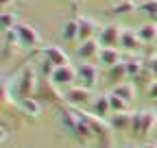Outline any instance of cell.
Wrapping results in <instances>:
<instances>
[{"label": "cell", "instance_id": "cell-30", "mask_svg": "<svg viewBox=\"0 0 157 148\" xmlns=\"http://www.w3.org/2000/svg\"><path fill=\"white\" fill-rule=\"evenodd\" d=\"M68 2H78V0H68Z\"/></svg>", "mask_w": 157, "mask_h": 148}, {"label": "cell", "instance_id": "cell-7", "mask_svg": "<svg viewBox=\"0 0 157 148\" xmlns=\"http://www.w3.org/2000/svg\"><path fill=\"white\" fill-rule=\"evenodd\" d=\"M50 81L55 85H70L76 81V68L74 65H61V68H55L50 74Z\"/></svg>", "mask_w": 157, "mask_h": 148}, {"label": "cell", "instance_id": "cell-20", "mask_svg": "<svg viewBox=\"0 0 157 148\" xmlns=\"http://www.w3.org/2000/svg\"><path fill=\"white\" fill-rule=\"evenodd\" d=\"M137 9V5L133 2V0H120V2H116L113 7H111V13L113 15H129V13H133Z\"/></svg>", "mask_w": 157, "mask_h": 148}, {"label": "cell", "instance_id": "cell-11", "mask_svg": "<svg viewBox=\"0 0 157 148\" xmlns=\"http://www.w3.org/2000/svg\"><path fill=\"white\" fill-rule=\"evenodd\" d=\"M78 20V42H87V39H94L96 35V20H92V17H76Z\"/></svg>", "mask_w": 157, "mask_h": 148}, {"label": "cell", "instance_id": "cell-28", "mask_svg": "<svg viewBox=\"0 0 157 148\" xmlns=\"http://www.w3.org/2000/svg\"><path fill=\"white\" fill-rule=\"evenodd\" d=\"M142 148H157L155 144H146V146H142Z\"/></svg>", "mask_w": 157, "mask_h": 148}, {"label": "cell", "instance_id": "cell-6", "mask_svg": "<svg viewBox=\"0 0 157 148\" xmlns=\"http://www.w3.org/2000/svg\"><path fill=\"white\" fill-rule=\"evenodd\" d=\"M101 42L98 39H87V42H81L76 48V57L83 59V61H98V54H101Z\"/></svg>", "mask_w": 157, "mask_h": 148}, {"label": "cell", "instance_id": "cell-23", "mask_svg": "<svg viewBox=\"0 0 157 148\" xmlns=\"http://www.w3.org/2000/svg\"><path fill=\"white\" fill-rule=\"evenodd\" d=\"M137 11L148 15V17H155L157 15V0H146V2H142L140 7H137Z\"/></svg>", "mask_w": 157, "mask_h": 148}, {"label": "cell", "instance_id": "cell-10", "mask_svg": "<svg viewBox=\"0 0 157 148\" xmlns=\"http://www.w3.org/2000/svg\"><path fill=\"white\" fill-rule=\"evenodd\" d=\"M59 120H61V124H63L66 131H70V135L74 137L76 126H78V122H81L78 111H76V109H59Z\"/></svg>", "mask_w": 157, "mask_h": 148}, {"label": "cell", "instance_id": "cell-14", "mask_svg": "<svg viewBox=\"0 0 157 148\" xmlns=\"http://www.w3.org/2000/svg\"><path fill=\"white\" fill-rule=\"evenodd\" d=\"M20 109H22V113H26L31 118H39V113H42V105H39L33 96L20 98Z\"/></svg>", "mask_w": 157, "mask_h": 148}, {"label": "cell", "instance_id": "cell-12", "mask_svg": "<svg viewBox=\"0 0 157 148\" xmlns=\"http://www.w3.org/2000/svg\"><path fill=\"white\" fill-rule=\"evenodd\" d=\"M109 124H111V128H116V131H127V128H131V124H133V113H129V111L111 113Z\"/></svg>", "mask_w": 157, "mask_h": 148}, {"label": "cell", "instance_id": "cell-8", "mask_svg": "<svg viewBox=\"0 0 157 148\" xmlns=\"http://www.w3.org/2000/svg\"><path fill=\"white\" fill-rule=\"evenodd\" d=\"M66 102L68 105H74V107H81V105H87L90 100V89L83 87V85H76V87H70L66 94H63Z\"/></svg>", "mask_w": 157, "mask_h": 148}, {"label": "cell", "instance_id": "cell-22", "mask_svg": "<svg viewBox=\"0 0 157 148\" xmlns=\"http://www.w3.org/2000/svg\"><path fill=\"white\" fill-rule=\"evenodd\" d=\"M17 15L11 13V11H5L2 15H0V26H2V31H13L17 26Z\"/></svg>", "mask_w": 157, "mask_h": 148}, {"label": "cell", "instance_id": "cell-5", "mask_svg": "<svg viewBox=\"0 0 157 148\" xmlns=\"http://www.w3.org/2000/svg\"><path fill=\"white\" fill-rule=\"evenodd\" d=\"M15 33L20 37V46H24V48H37L39 42H42L39 39V33L33 26H29V24H17Z\"/></svg>", "mask_w": 157, "mask_h": 148}, {"label": "cell", "instance_id": "cell-17", "mask_svg": "<svg viewBox=\"0 0 157 148\" xmlns=\"http://www.w3.org/2000/svg\"><path fill=\"white\" fill-rule=\"evenodd\" d=\"M109 113H113V111H111V102H109V94L98 96L96 102H94V116L105 118V116H109Z\"/></svg>", "mask_w": 157, "mask_h": 148}, {"label": "cell", "instance_id": "cell-26", "mask_svg": "<svg viewBox=\"0 0 157 148\" xmlns=\"http://www.w3.org/2000/svg\"><path fill=\"white\" fill-rule=\"evenodd\" d=\"M148 70H151V74H153V76L157 79V54L148 59Z\"/></svg>", "mask_w": 157, "mask_h": 148}, {"label": "cell", "instance_id": "cell-3", "mask_svg": "<svg viewBox=\"0 0 157 148\" xmlns=\"http://www.w3.org/2000/svg\"><path fill=\"white\" fill-rule=\"evenodd\" d=\"M76 81H78V85H83L87 89L96 87V83H98V68L92 61H83L81 65H76Z\"/></svg>", "mask_w": 157, "mask_h": 148}, {"label": "cell", "instance_id": "cell-27", "mask_svg": "<svg viewBox=\"0 0 157 148\" xmlns=\"http://www.w3.org/2000/svg\"><path fill=\"white\" fill-rule=\"evenodd\" d=\"M15 2V0H0V5H2V9H9L11 5Z\"/></svg>", "mask_w": 157, "mask_h": 148}, {"label": "cell", "instance_id": "cell-18", "mask_svg": "<svg viewBox=\"0 0 157 148\" xmlns=\"http://www.w3.org/2000/svg\"><path fill=\"white\" fill-rule=\"evenodd\" d=\"M113 94L120 96L124 102H131V100L135 98V87H133L131 83H118V85L113 87Z\"/></svg>", "mask_w": 157, "mask_h": 148}, {"label": "cell", "instance_id": "cell-15", "mask_svg": "<svg viewBox=\"0 0 157 148\" xmlns=\"http://www.w3.org/2000/svg\"><path fill=\"white\" fill-rule=\"evenodd\" d=\"M98 61L103 65L111 68L116 63H120V50L118 48H101V54H98Z\"/></svg>", "mask_w": 157, "mask_h": 148}, {"label": "cell", "instance_id": "cell-13", "mask_svg": "<svg viewBox=\"0 0 157 148\" xmlns=\"http://www.w3.org/2000/svg\"><path fill=\"white\" fill-rule=\"evenodd\" d=\"M140 35H137L135 31H131V28H122V35H120V46L124 48V50H137L140 48Z\"/></svg>", "mask_w": 157, "mask_h": 148}, {"label": "cell", "instance_id": "cell-29", "mask_svg": "<svg viewBox=\"0 0 157 148\" xmlns=\"http://www.w3.org/2000/svg\"><path fill=\"white\" fill-rule=\"evenodd\" d=\"M155 113H157V100H155Z\"/></svg>", "mask_w": 157, "mask_h": 148}, {"label": "cell", "instance_id": "cell-31", "mask_svg": "<svg viewBox=\"0 0 157 148\" xmlns=\"http://www.w3.org/2000/svg\"><path fill=\"white\" fill-rule=\"evenodd\" d=\"M153 20H155V24H157V15H155V17H153Z\"/></svg>", "mask_w": 157, "mask_h": 148}, {"label": "cell", "instance_id": "cell-19", "mask_svg": "<svg viewBox=\"0 0 157 148\" xmlns=\"http://www.w3.org/2000/svg\"><path fill=\"white\" fill-rule=\"evenodd\" d=\"M137 35H140V39L144 44H151V42H157V24H142L140 31H137Z\"/></svg>", "mask_w": 157, "mask_h": 148}, {"label": "cell", "instance_id": "cell-1", "mask_svg": "<svg viewBox=\"0 0 157 148\" xmlns=\"http://www.w3.org/2000/svg\"><path fill=\"white\" fill-rule=\"evenodd\" d=\"M157 124V116L153 111H137L133 113V124H131V131L140 137H146Z\"/></svg>", "mask_w": 157, "mask_h": 148}, {"label": "cell", "instance_id": "cell-16", "mask_svg": "<svg viewBox=\"0 0 157 148\" xmlns=\"http://www.w3.org/2000/svg\"><path fill=\"white\" fill-rule=\"evenodd\" d=\"M61 39L63 42H78V20H68L61 26Z\"/></svg>", "mask_w": 157, "mask_h": 148}, {"label": "cell", "instance_id": "cell-25", "mask_svg": "<svg viewBox=\"0 0 157 148\" xmlns=\"http://www.w3.org/2000/svg\"><path fill=\"white\" fill-rule=\"evenodd\" d=\"M146 94H148V98H153V100H157V79L148 85V89H146Z\"/></svg>", "mask_w": 157, "mask_h": 148}, {"label": "cell", "instance_id": "cell-4", "mask_svg": "<svg viewBox=\"0 0 157 148\" xmlns=\"http://www.w3.org/2000/svg\"><path fill=\"white\" fill-rule=\"evenodd\" d=\"M120 35H122V28L118 24H107V26L101 28L98 42H101L103 48H118L120 46Z\"/></svg>", "mask_w": 157, "mask_h": 148}, {"label": "cell", "instance_id": "cell-32", "mask_svg": "<svg viewBox=\"0 0 157 148\" xmlns=\"http://www.w3.org/2000/svg\"><path fill=\"white\" fill-rule=\"evenodd\" d=\"M124 148H133V146H124Z\"/></svg>", "mask_w": 157, "mask_h": 148}, {"label": "cell", "instance_id": "cell-9", "mask_svg": "<svg viewBox=\"0 0 157 148\" xmlns=\"http://www.w3.org/2000/svg\"><path fill=\"white\" fill-rule=\"evenodd\" d=\"M42 59H46V61L52 63L55 68L68 65V54L59 48V46H46V48L42 50Z\"/></svg>", "mask_w": 157, "mask_h": 148}, {"label": "cell", "instance_id": "cell-2", "mask_svg": "<svg viewBox=\"0 0 157 148\" xmlns=\"http://www.w3.org/2000/svg\"><path fill=\"white\" fill-rule=\"evenodd\" d=\"M37 89V83H35V68L33 65H26L17 76V87H15V94L20 98H29L33 91Z\"/></svg>", "mask_w": 157, "mask_h": 148}, {"label": "cell", "instance_id": "cell-24", "mask_svg": "<svg viewBox=\"0 0 157 148\" xmlns=\"http://www.w3.org/2000/svg\"><path fill=\"white\" fill-rule=\"evenodd\" d=\"M109 102H111V111H113V113H120V111H127V102H124L120 96H116L113 91L109 94Z\"/></svg>", "mask_w": 157, "mask_h": 148}, {"label": "cell", "instance_id": "cell-21", "mask_svg": "<svg viewBox=\"0 0 157 148\" xmlns=\"http://www.w3.org/2000/svg\"><path fill=\"white\" fill-rule=\"evenodd\" d=\"M107 74H109V81H113V83H120L124 76H129V74H127V63H124V61H120V63L111 65Z\"/></svg>", "mask_w": 157, "mask_h": 148}]
</instances>
